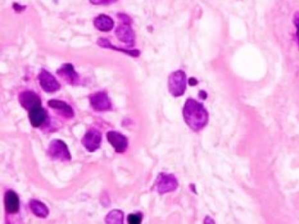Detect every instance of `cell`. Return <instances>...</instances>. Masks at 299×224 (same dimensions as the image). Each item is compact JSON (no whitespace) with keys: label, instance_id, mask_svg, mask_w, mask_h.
I'll return each mask as SVG.
<instances>
[{"label":"cell","instance_id":"obj_17","mask_svg":"<svg viewBox=\"0 0 299 224\" xmlns=\"http://www.w3.org/2000/svg\"><path fill=\"white\" fill-rule=\"evenodd\" d=\"M98 44L100 45V47H104V48H111V49H114L117 51L124 52L125 54H128V55H131L133 57H139L140 55V51L137 50V49H133V50H127V49H121V48H117V47L112 46V44L110 43V41L107 39H104V38H100L98 40Z\"/></svg>","mask_w":299,"mask_h":224},{"label":"cell","instance_id":"obj_7","mask_svg":"<svg viewBox=\"0 0 299 224\" xmlns=\"http://www.w3.org/2000/svg\"><path fill=\"white\" fill-rule=\"evenodd\" d=\"M115 34L119 40L128 46L131 47L135 44V33L131 28V23L122 22L116 29Z\"/></svg>","mask_w":299,"mask_h":224},{"label":"cell","instance_id":"obj_3","mask_svg":"<svg viewBox=\"0 0 299 224\" xmlns=\"http://www.w3.org/2000/svg\"><path fill=\"white\" fill-rule=\"evenodd\" d=\"M178 188V181L173 174L159 173L155 183V189L161 194L175 191Z\"/></svg>","mask_w":299,"mask_h":224},{"label":"cell","instance_id":"obj_10","mask_svg":"<svg viewBox=\"0 0 299 224\" xmlns=\"http://www.w3.org/2000/svg\"><path fill=\"white\" fill-rule=\"evenodd\" d=\"M108 141L112 145L113 149L115 150L116 153L118 154H123L125 153L128 146V140L127 137H125L123 134L111 130L108 132L107 135Z\"/></svg>","mask_w":299,"mask_h":224},{"label":"cell","instance_id":"obj_6","mask_svg":"<svg viewBox=\"0 0 299 224\" xmlns=\"http://www.w3.org/2000/svg\"><path fill=\"white\" fill-rule=\"evenodd\" d=\"M90 102L92 108L96 111H108L112 109V102L109 98L107 93L104 91H99L95 94L92 95L90 97Z\"/></svg>","mask_w":299,"mask_h":224},{"label":"cell","instance_id":"obj_1","mask_svg":"<svg viewBox=\"0 0 299 224\" xmlns=\"http://www.w3.org/2000/svg\"><path fill=\"white\" fill-rule=\"evenodd\" d=\"M184 120L188 126L195 131H199L208 124L209 115L202 103L194 99H188L183 110Z\"/></svg>","mask_w":299,"mask_h":224},{"label":"cell","instance_id":"obj_16","mask_svg":"<svg viewBox=\"0 0 299 224\" xmlns=\"http://www.w3.org/2000/svg\"><path fill=\"white\" fill-rule=\"evenodd\" d=\"M30 209L32 210L33 214L35 215L36 217L40 218H46L49 214L48 207L42 203L41 201L37 200H31L29 203Z\"/></svg>","mask_w":299,"mask_h":224},{"label":"cell","instance_id":"obj_19","mask_svg":"<svg viewBox=\"0 0 299 224\" xmlns=\"http://www.w3.org/2000/svg\"><path fill=\"white\" fill-rule=\"evenodd\" d=\"M128 223L130 224H139L141 223L142 218L140 214H130L128 217Z\"/></svg>","mask_w":299,"mask_h":224},{"label":"cell","instance_id":"obj_11","mask_svg":"<svg viewBox=\"0 0 299 224\" xmlns=\"http://www.w3.org/2000/svg\"><path fill=\"white\" fill-rule=\"evenodd\" d=\"M57 75H60L62 78L64 79L69 84H76L78 83L79 76L77 75L73 65L70 63H66L57 70Z\"/></svg>","mask_w":299,"mask_h":224},{"label":"cell","instance_id":"obj_4","mask_svg":"<svg viewBox=\"0 0 299 224\" xmlns=\"http://www.w3.org/2000/svg\"><path fill=\"white\" fill-rule=\"evenodd\" d=\"M48 154L53 160L59 161H69L71 155L68 146L61 139H54L48 146Z\"/></svg>","mask_w":299,"mask_h":224},{"label":"cell","instance_id":"obj_2","mask_svg":"<svg viewBox=\"0 0 299 224\" xmlns=\"http://www.w3.org/2000/svg\"><path fill=\"white\" fill-rule=\"evenodd\" d=\"M186 74L184 71H175L168 76V91L174 97L182 96L186 91Z\"/></svg>","mask_w":299,"mask_h":224},{"label":"cell","instance_id":"obj_22","mask_svg":"<svg viewBox=\"0 0 299 224\" xmlns=\"http://www.w3.org/2000/svg\"><path fill=\"white\" fill-rule=\"evenodd\" d=\"M189 83H190L191 85L193 86V85H196V84L198 83V81H197L195 78H191L190 79V81H189Z\"/></svg>","mask_w":299,"mask_h":224},{"label":"cell","instance_id":"obj_9","mask_svg":"<svg viewBox=\"0 0 299 224\" xmlns=\"http://www.w3.org/2000/svg\"><path fill=\"white\" fill-rule=\"evenodd\" d=\"M39 82L41 89L45 92H56V91L60 90V83L56 80L52 74H50L45 69L40 71L39 75Z\"/></svg>","mask_w":299,"mask_h":224},{"label":"cell","instance_id":"obj_12","mask_svg":"<svg viewBox=\"0 0 299 224\" xmlns=\"http://www.w3.org/2000/svg\"><path fill=\"white\" fill-rule=\"evenodd\" d=\"M4 206L8 214H16L20 209V199L14 191L9 190L4 195Z\"/></svg>","mask_w":299,"mask_h":224},{"label":"cell","instance_id":"obj_14","mask_svg":"<svg viewBox=\"0 0 299 224\" xmlns=\"http://www.w3.org/2000/svg\"><path fill=\"white\" fill-rule=\"evenodd\" d=\"M48 106L57 110L59 114L65 118H72L74 117V110L67 102L60 100H50L48 102Z\"/></svg>","mask_w":299,"mask_h":224},{"label":"cell","instance_id":"obj_15","mask_svg":"<svg viewBox=\"0 0 299 224\" xmlns=\"http://www.w3.org/2000/svg\"><path fill=\"white\" fill-rule=\"evenodd\" d=\"M95 28L101 32H109L114 27V22L111 17L105 14H100L94 20Z\"/></svg>","mask_w":299,"mask_h":224},{"label":"cell","instance_id":"obj_5","mask_svg":"<svg viewBox=\"0 0 299 224\" xmlns=\"http://www.w3.org/2000/svg\"><path fill=\"white\" fill-rule=\"evenodd\" d=\"M102 141V134L97 129H90L82 139V144L90 153H93L99 149Z\"/></svg>","mask_w":299,"mask_h":224},{"label":"cell","instance_id":"obj_8","mask_svg":"<svg viewBox=\"0 0 299 224\" xmlns=\"http://www.w3.org/2000/svg\"><path fill=\"white\" fill-rule=\"evenodd\" d=\"M19 100L21 106L28 111L41 106V100L40 96L31 91L21 92L19 96Z\"/></svg>","mask_w":299,"mask_h":224},{"label":"cell","instance_id":"obj_20","mask_svg":"<svg viewBox=\"0 0 299 224\" xmlns=\"http://www.w3.org/2000/svg\"><path fill=\"white\" fill-rule=\"evenodd\" d=\"M118 0H90L92 4L95 5H108L116 3Z\"/></svg>","mask_w":299,"mask_h":224},{"label":"cell","instance_id":"obj_13","mask_svg":"<svg viewBox=\"0 0 299 224\" xmlns=\"http://www.w3.org/2000/svg\"><path fill=\"white\" fill-rule=\"evenodd\" d=\"M29 112V120L32 125L33 127H40L44 124L45 121L47 120L48 114L47 111L43 109L42 107H38L33 110L28 111Z\"/></svg>","mask_w":299,"mask_h":224},{"label":"cell","instance_id":"obj_18","mask_svg":"<svg viewBox=\"0 0 299 224\" xmlns=\"http://www.w3.org/2000/svg\"><path fill=\"white\" fill-rule=\"evenodd\" d=\"M104 221L109 224H122L124 223V213L119 209H114L108 214Z\"/></svg>","mask_w":299,"mask_h":224},{"label":"cell","instance_id":"obj_21","mask_svg":"<svg viewBox=\"0 0 299 224\" xmlns=\"http://www.w3.org/2000/svg\"><path fill=\"white\" fill-rule=\"evenodd\" d=\"M294 24L297 28V38L299 44V12H297L294 15Z\"/></svg>","mask_w":299,"mask_h":224}]
</instances>
